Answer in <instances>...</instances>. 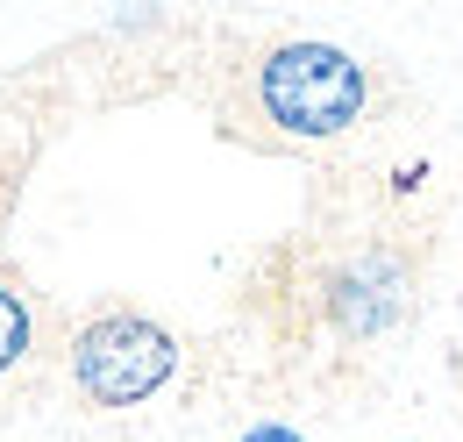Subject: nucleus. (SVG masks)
I'll return each instance as SVG.
<instances>
[{
  "mask_svg": "<svg viewBox=\"0 0 463 442\" xmlns=\"http://www.w3.org/2000/svg\"><path fill=\"white\" fill-rule=\"evenodd\" d=\"M22 357H29V307H22V293L0 285V371H14Z\"/></svg>",
  "mask_w": 463,
  "mask_h": 442,
  "instance_id": "7ed1b4c3",
  "label": "nucleus"
},
{
  "mask_svg": "<svg viewBox=\"0 0 463 442\" xmlns=\"http://www.w3.org/2000/svg\"><path fill=\"white\" fill-rule=\"evenodd\" d=\"M178 342L143 314H100L71 342V379L93 407H136L172 379Z\"/></svg>",
  "mask_w": 463,
  "mask_h": 442,
  "instance_id": "f03ea898",
  "label": "nucleus"
},
{
  "mask_svg": "<svg viewBox=\"0 0 463 442\" xmlns=\"http://www.w3.org/2000/svg\"><path fill=\"white\" fill-rule=\"evenodd\" d=\"M242 442H307V436H299V428H279V421H264V428H250Z\"/></svg>",
  "mask_w": 463,
  "mask_h": 442,
  "instance_id": "20e7f679",
  "label": "nucleus"
},
{
  "mask_svg": "<svg viewBox=\"0 0 463 442\" xmlns=\"http://www.w3.org/2000/svg\"><path fill=\"white\" fill-rule=\"evenodd\" d=\"M371 79L335 43H279L257 64V108L286 136H343L364 121Z\"/></svg>",
  "mask_w": 463,
  "mask_h": 442,
  "instance_id": "f257e3e1",
  "label": "nucleus"
}]
</instances>
